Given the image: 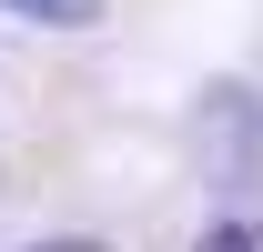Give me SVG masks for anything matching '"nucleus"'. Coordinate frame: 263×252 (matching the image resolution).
Here are the masks:
<instances>
[{
    "label": "nucleus",
    "instance_id": "nucleus-4",
    "mask_svg": "<svg viewBox=\"0 0 263 252\" xmlns=\"http://www.w3.org/2000/svg\"><path fill=\"white\" fill-rule=\"evenodd\" d=\"M41 252H101V242H41Z\"/></svg>",
    "mask_w": 263,
    "mask_h": 252
},
{
    "label": "nucleus",
    "instance_id": "nucleus-3",
    "mask_svg": "<svg viewBox=\"0 0 263 252\" xmlns=\"http://www.w3.org/2000/svg\"><path fill=\"white\" fill-rule=\"evenodd\" d=\"M193 252H263V232H253V222H213Z\"/></svg>",
    "mask_w": 263,
    "mask_h": 252
},
{
    "label": "nucleus",
    "instance_id": "nucleus-2",
    "mask_svg": "<svg viewBox=\"0 0 263 252\" xmlns=\"http://www.w3.org/2000/svg\"><path fill=\"white\" fill-rule=\"evenodd\" d=\"M0 10H21V20H51V31H81V20H101V0H0Z\"/></svg>",
    "mask_w": 263,
    "mask_h": 252
},
{
    "label": "nucleus",
    "instance_id": "nucleus-1",
    "mask_svg": "<svg viewBox=\"0 0 263 252\" xmlns=\"http://www.w3.org/2000/svg\"><path fill=\"white\" fill-rule=\"evenodd\" d=\"M193 161H202V182H263V91H202L193 101Z\"/></svg>",
    "mask_w": 263,
    "mask_h": 252
}]
</instances>
